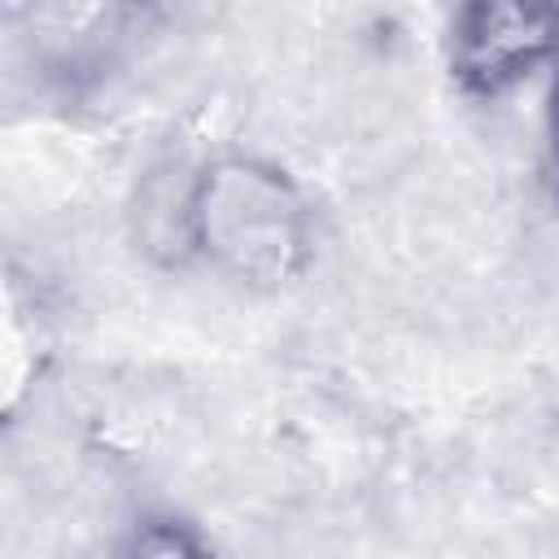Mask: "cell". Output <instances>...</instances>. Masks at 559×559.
Instances as JSON below:
<instances>
[{"mask_svg": "<svg viewBox=\"0 0 559 559\" xmlns=\"http://www.w3.org/2000/svg\"><path fill=\"white\" fill-rule=\"evenodd\" d=\"M192 253L240 288H284L310 262L314 218L293 183L266 157L227 153L192 179Z\"/></svg>", "mask_w": 559, "mask_h": 559, "instance_id": "6da1fadb", "label": "cell"}, {"mask_svg": "<svg viewBox=\"0 0 559 559\" xmlns=\"http://www.w3.org/2000/svg\"><path fill=\"white\" fill-rule=\"evenodd\" d=\"M559 66V9L533 0H476L450 22V74L472 96H502Z\"/></svg>", "mask_w": 559, "mask_h": 559, "instance_id": "7a4b0ae2", "label": "cell"}, {"mask_svg": "<svg viewBox=\"0 0 559 559\" xmlns=\"http://www.w3.org/2000/svg\"><path fill=\"white\" fill-rule=\"evenodd\" d=\"M114 559H214V555L197 537V528H188L183 520H175V515H144V520H135L122 533Z\"/></svg>", "mask_w": 559, "mask_h": 559, "instance_id": "3957f363", "label": "cell"}, {"mask_svg": "<svg viewBox=\"0 0 559 559\" xmlns=\"http://www.w3.org/2000/svg\"><path fill=\"white\" fill-rule=\"evenodd\" d=\"M555 131H559V74H555Z\"/></svg>", "mask_w": 559, "mask_h": 559, "instance_id": "277c9868", "label": "cell"}, {"mask_svg": "<svg viewBox=\"0 0 559 559\" xmlns=\"http://www.w3.org/2000/svg\"><path fill=\"white\" fill-rule=\"evenodd\" d=\"M555 140H559V131H555Z\"/></svg>", "mask_w": 559, "mask_h": 559, "instance_id": "5b68a950", "label": "cell"}]
</instances>
